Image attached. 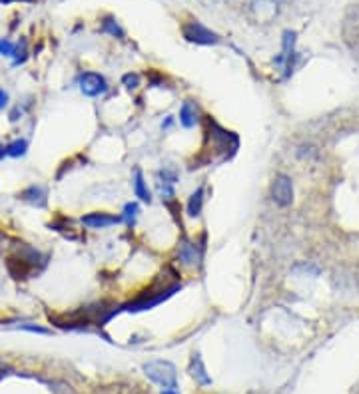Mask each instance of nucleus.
<instances>
[{"label": "nucleus", "instance_id": "obj_7", "mask_svg": "<svg viewBox=\"0 0 359 394\" xmlns=\"http://www.w3.org/2000/svg\"><path fill=\"white\" fill-rule=\"evenodd\" d=\"M189 375H192V378H196V382L202 384V386L212 384V378H209L208 373H206V366H204L200 355H194L192 360H189Z\"/></svg>", "mask_w": 359, "mask_h": 394}, {"label": "nucleus", "instance_id": "obj_4", "mask_svg": "<svg viewBox=\"0 0 359 394\" xmlns=\"http://www.w3.org/2000/svg\"><path fill=\"white\" fill-rule=\"evenodd\" d=\"M78 86H80V92L88 98L102 96L108 90V82L104 80V76L96 74V72H86V74L80 76Z\"/></svg>", "mask_w": 359, "mask_h": 394}, {"label": "nucleus", "instance_id": "obj_9", "mask_svg": "<svg viewBox=\"0 0 359 394\" xmlns=\"http://www.w3.org/2000/svg\"><path fill=\"white\" fill-rule=\"evenodd\" d=\"M134 193H136V197H138L140 201H146V204H150L152 201L150 189H148L146 182H144V173H142V169L140 168L134 169Z\"/></svg>", "mask_w": 359, "mask_h": 394}, {"label": "nucleus", "instance_id": "obj_10", "mask_svg": "<svg viewBox=\"0 0 359 394\" xmlns=\"http://www.w3.org/2000/svg\"><path fill=\"white\" fill-rule=\"evenodd\" d=\"M198 106L194 104V102H184L182 104V108H180V124L184 126V128H194L196 124H198Z\"/></svg>", "mask_w": 359, "mask_h": 394}, {"label": "nucleus", "instance_id": "obj_12", "mask_svg": "<svg viewBox=\"0 0 359 394\" xmlns=\"http://www.w3.org/2000/svg\"><path fill=\"white\" fill-rule=\"evenodd\" d=\"M26 150H28V142L26 140H14L8 146H4V151H6L8 157H20V155L26 153Z\"/></svg>", "mask_w": 359, "mask_h": 394}, {"label": "nucleus", "instance_id": "obj_23", "mask_svg": "<svg viewBox=\"0 0 359 394\" xmlns=\"http://www.w3.org/2000/svg\"><path fill=\"white\" fill-rule=\"evenodd\" d=\"M4 155H6V151H4V146H2V144H0V160H2V157H4Z\"/></svg>", "mask_w": 359, "mask_h": 394}, {"label": "nucleus", "instance_id": "obj_13", "mask_svg": "<svg viewBox=\"0 0 359 394\" xmlns=\"http://www.w3.org/2000/svg\"><path fill=\"white\" fill-rule=\"evenodd\" d=\"M102 32H106V34H110L114 38L124 36V30L120 28V24L112 17H106V19L102 20Z\"/></svg>", "mask_w": 359, "mask_h": 394}, {"label": "nucleus", "instance_id": "obj_5", "mask_svg": "<svg viewBox=\"0 0 359 394\" xmlns=\"http://www.w3.org/2000/svg\"><path fill=\"white\" fill-rule=\"evenodd\" d=\"M80 223L88 229H106V227L118 226L122 223V215H112L106 211H92L80 217Z\"/></svg>", "mask_w": 359, "mask_h": 394}, {"label": "nucleus", "instance_id": "obj_6", "mask_svg": "<svg viewBox=\"0 0 359 394\" xmlns=\"http://www.w3.org/2000/svg\"><path fill=\"white\" fill-rule=\"evenodd\" d=\"M176 255H178V261L182 263V265H188V267H196V265L200 263V259H202V253H200L198 243L189 241L188 237H182V239H180Z\"/></svg>", "mask_w": 359, "mask_h": 394}, {"label": "nucleus", "instance_id": "obj_2", "mask_svg": "<svg viewBox=\"0 0 359 394\" xmlns=\"http://www.w3.org/2000/svg\"><path fill=\"white\" fill-rule=\"evenodd\" d=\"M182 34H184V38L188 42H194V44L209 46V44H218L220 42V36L216 32H212L209 28H206L202 22H188V24H184Z\"/></svg>", "mask_w": 359, "mask_h": 394}, {"label": "nucleus", "instance_id": "obj_11", "mask_svg": "<svg viewBox=\"0 0 359 394\" xmlns=\"http://www.w3.org/2000/svg\"><path fill=\"white\" fill-rule=\"evenodd\" d=\"M202 207H204V188H198L188 199V215L189 217H198L202 213Z\"/></svg>", "mask_w": 359, "mask_h": 394}, {"label": "nucleus", "instance_id": "obj_19", "mask_svg": "<svg viewBox=\"0 0 359 394\" xmlns=\"http://www.w3.org/2000/svg\"><path fill=\"white\" fill-rule=\"evenodd\" d=\"M8 106V94L0 88V112Z\"/></svg>", "mask_w": 359, "mask_h": 394}, {"label": "nucleus", "instance_id": "obj_22", "mask_svg": "<svg viewBox=\"0 0 359 394\" xmlns=\"http://www.w3.org/2000/svg\"><path fill=\"white\" fill-rule=\"evenodd\" d=\"M10 2H19V0H0V4H10ZM22 2H32V0H22Z\"/></svg>", "mask_w": 359, "mask_h": 394}, {"label": "nucleus", "instance_id": "obj_14", "mask_svg": "<svg viewBox=\"0 0 359 394\" xmlns=\"http://www.w3.org/2000/svg\"><path fill=\"white\" fill-rule=\"evenodd\" d=\"M138 213H140V207L138 204H126L124 206V213H122V221H126L128 226H132L134 221H136V217H138Z\"/></svg>", "mask_w": 359, "mask_h": 394}, {"label": "nucleus", "instance_id": "obj_21", "mask_svg": "<svg viewBox=\"0 0 359 394\" xmlns=\"http://www.w3.org/2000/svg\"><path fill=\"white\" fill-rule=\"evenodd\" d=\"M160 394H180V393H178L176 388H164Z\"/></svg>", "mask_w": 359, "mask_h": 394}, {"label": "nucleus", "instance_id": "obj_1", "mask_svg": "<svg viewBox=\"0 0 359 394\" xmlns=\"http://www.w3.org/2000/svg\"><path fill=\"white\" fill-rule=\"evenodd\" d=\"M144 375L150 378L152 382L160 384L162 388H178V373L176 366L168 360H150L142 366Z\"/></svg>", "mask_w": 359, "mask_h": 394}, {"label": "nucleus", "instance_id": "obj_15", "mask_svg": "<svg viewBox=\"0 0 359 394\" xmlns=\"http://www.w3.org/2000/svg\"><path fill=\"white\" fill-rule=\"evenodd\" d=\"M14 50H17V44L10 42L8 38H0V54L2 56H14Z\"/></svg>", "mask_w": 359, "mask_h": 394}, {"label": "nucleus", "instance_id": "obj_17", "mask_svg": "<svg viewBox=\"0 0 359 394\" xmlns=\"http://www.w3.org/2000/svg\"><path fill=\"white\" fill-rule=\"evenodd\" d=\"M12 58H14V66H19V64H22L26 60V42L24 40L17 44V50H14V56Z\"/></svg>", "mask_w": 359, "mask_h": 394}, {"label": "nucleus", "instance_id": "obj_20", "mask_svg": "<svg viewBox=\"0 0 359 394\" xmlns=\"http://www.w3.org/2000/svg\"><path fill=\"white\" fill-rule=\"evenodd\" d=\"M172 122H174V120H172V116H168V120H166V122L162 124V128H164V130H168V128H170V126H172Z\"/></svg>", "mask_w": 359, "mask_h": 394}, {"label": "nucleus", "instance_id": "obj_8", "mask_svg": "<svg viewBox=\"0 0 359 394\" xmlns=\"http://www.w3.org/2000/svg\"><path fill=\"white\" fill-rule=\"evenodd\" d=\"M19 197L37 207L46 206V189L40 188V186H30V188H26L24 191H20Z\"/></svg>", "mask_w": 359, "mask_h": 394}, {"label": "nucleus", "instance_id": "obj_16", "mask_svg": "<svg viewBox=\"0 0 359 394\" xmlns=\"http://www.w3.org/2000/svg\"><path fill=\"white\" fill-rule=\"evenodd\" d=\"M122 84H124L128 90H136V88L140 86V76L132 74V72H130V74H124L122 76Z\"/></svg>", "mask_w": 359, "mask_h": 394}, {"label": "nucleus", "instance_id": "obj_3", "mask_svg": "<svg viewBox=\"0 0 359 394\" xmlns=\"http://www.w3.org/2000/svg\"><path fill=\"white\" fill-rule=\"evenodd\" d=\"M271 197H274V201L280 207L291 206V201H294V184H291V179L287 175L280 173V175L274 177V182H271Z\"/></svg>", "mask_w": 359, "mask_h": 394}, {"label": "nucleus", "instance_id": "obj_18", "mask_svg": "<svg viewBox=\"0 0 359 394\" xmlns=\"http://www.w3.org/2000/svg\"><path fill=\"white\" fill-rule=\"evenodd\" d=\"M160 177H162V184H172V186H174L176 179H178V173H176L174 169L166 168L160 171Z\"/></svg>", "mask_w": 359, "mask_h": 394}]
</instances>
